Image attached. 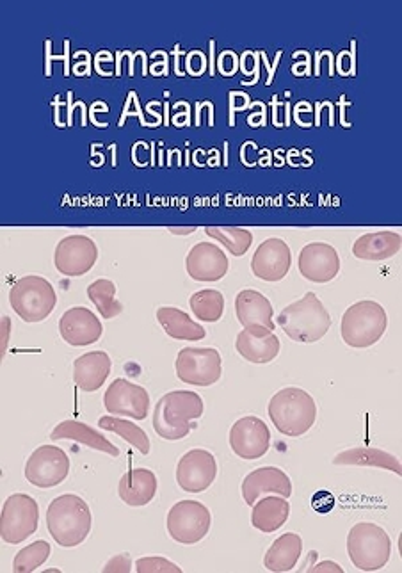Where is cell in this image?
<instances>
[{"label":"cell","mask_w":402,"mask_h":573,"mask_svg":"<svg viewBox=\"0 0 402 573\" xmlns=\"http://www.w3.org/2000/svg\"><path fill=\"white\" fill-rule=\"evenodd\" d=\"M47 525L59 547H79L88 538L93 525L88 502L73 493L59 495L47 509Z\"/></svg>","instance_id":"obj_1"},{"label":"cell","mask_w":402,"mask_h":573,"mask_svg":"<svg viewBox=\"0 0 402 573\" xmlns=\"http://www.w3.org/2000/svg\"><path fill=\"white\" fill-rule=\"evenodd\" d=\"M205 412V404L196 392L175 390L159 399L153 410V429L164 440H182L189 435L191 424Z\"/></svg>","instance_id":"obj_2"},{"label":"cell","mask_w":402,"mask_h":573,"mask_svg":"<svg viewBox=\"0 0 402 573\" xmlns=\"http://www.w3.org/2000/svg\"><path fill=\"white\" fill-rule=\"evenodd\" d=\"M276 324L285 335L299 344H314L331 328L330 312L322 305L315 292H306L303 298L283 308Z\"/></svg>","instance_id":"obj_3"},{"label":"cell","mask_w":402,"mask_h":573,"mask_svg":"<svg viewBox=\"0 0 402 573\" xmlns=\"http://www.w3.org/2000/svg\"><path fill=\"white\" fill-rule=\"evenodd\" d=\"M267 413L273 420L274 428L282 435L298 438L314 426L317 420V404L314 397L305 390L287 387L271 397Z\"/></svg>","instance_id":"obj_4"},{"label":"cell","mask_w":402,"mask_h":573,"mask_svg":"<svg viewBox=\"0 0 402 573\" xmlns=\"http://www.w3.org/2000/svg\"><path fill=\"white\" fill-rule=\"evenodd\" d=\"M388 328L385 308L376 301L363 299L347 308L342 315L340 333L349 348L365 349L374 346Z\"/></svg>","instance_id":"obj_5"},{"label":"cell","mask_w":402,"mask_h":573,"mask_svg":"<svg viewBox=\"0 0 402 573\" xmlns=\"http://www.w3.org/2000/svg\"><path fill=\"white\" fill-rule=\"evenodd\" d=\"M347 554L358 570H381L392 556V540L383 527L372 522L354 525L347 536Z\"/></svg>","instance_id":"obj_6"},{"label":"cell","mask_w":402,"mask_h":573,"mask_svg":"<svg viewBox=\"0 0 402 573\" xmlns=\"http://www.w3.org/2000/svg\"><path fill=\"white\" fill-rule=\"evenodd\" d=\"M9 303L25 323H41L56 308L52 283L41 276H24L9 291Z\"/></svg>","instance_id":"obj_7"},{"label":"cell","mask_w":402,"mask_h":573,"mask_svg":"<svg viewBox=\"0 0 402 573\" xmlns=\"http://www.w3.org/2000/svg\"><path fill=\"white\" fill-rule=\"evenodd\" d=\"M40 522V508L27 493H13L9 495L2 506L0 517V536L8 545L24 543L31 538Z\"/></svg>","instance_id":"obj_8"},{"label":"cell","mask_w":402,"mask_h":573,"mask_svg":"<svg viewBox=\"0 0 402 573\" xmlns=\"http://www.w3.org/2000/svg\"><path fill=\"white\" fill-rule=\"evenodd\" d=\"M212 517L205 504L198 501H180L169 509L168 534L182 545H194L203 540L210 531Z\"/></svg>","instance_id":"obj_9"},{"label":"cell","mask_w":402,"mask_h":573,"mask_svg":"<svg viewBox=\"0 0 402 573\" xmlns=\"http://www.w3.org/2000/svg\"><path fill=\"white\" fill-rule=\"evenodd\" d=\"M178 380L193 387H210L221 380L223 362L218 349L184 348L177 356Z\"/></svg>","instance_id":"obj_10"},{"label":"cell","mask_w":402,"mask_h":573,"mask_svg":"<svg viewBox=\"0 0 402 573\" xmlns=\"http://www.w3.org/2000/svg\"><path fill=\"white\" fill-rule=\"evenodd\" d=\"M70 474V458L56 445H41L25 463V479L38 488L61 485Z\"/></svg>","instance_id":"obj_11"},{"label":"cell","mask_w":402,"mask_h":573,"mask_svg":"<svg viewBox=\"0 0 402 573\" xmlns=\"http://www.w3.org/2000/svg\"><path fill=\"white\" fill-rule=\"evenodd\" d=\"M98 248L86 235H68L59 241L54 253V264L61 275L79 278L97 264Z\"/></svg>","instance_id":"obj_12"},{"label":"cell","mask_w":402,"mask_h":573,"mask_svg":"<svg viewBox=\"0 0 402 573\" xmlns=\"http://www.w3.org/2000/svg\"><path fill=\"white\" fill-rule=\"evenodd\" d=\"M104 406L116 417L145 420L150 412V394L145 387L120 378L105 390Z\"/></svg>","instance_id":"obj_13"},{"label":"cell","mask_w":402,"mask_h":573,"mask_svg":"<svg viewBox=\"0 0 402 573\" xmlns=\"http://www.w3.org/2000/svg\"><path fill=\"white\" fill-rule=\"evenodd\" d=\"M218 477V461L205 449L185 452L177 465V483L184 492L201 493L209 490Z\"/></svg>","instance_id":"obj_14"},{"label":"cell","mask_w":402,"mask_h":573,"mask_svg":"<svg viewBox=\"0 0 402 573\" xmlns=\"http://www.w3.org/2000/svg\"><path fill=\"white\" fill-rule=\"evenodd\" d=\"M230 447L242 460H260L271 447V431L255 415L242 417L230 429Z\"/></svg>","instance_id":"obj_15"},{"label":"cell","mask_w":402,"mask_h":573,"mask_svg":"<svg viewBox=\"0 0 402 573\" xmlns=\"http://www.w3.org/2000/svg\"><path fill=\"white\" fill-rule=\"evenodd\" d=\"M235 314L242 328L253 335L266 337L273 333V305L264 294L250 289L239 292L235 298Z\"/></svg>","instance_id":"obj_16"},{"label":"cell","mask_w":402,"mask_h":573,"mask_svg":"<svg viewBox=\"0 0 402 573\" xmlns=\"http://www.w3.org/2000/svg\"><path fill=\"white\" fill-rule=\"evenodd\" d=\"M292 266V251L289 244L278 237H271L258 246L253 259L251 271L264 282H280L289 275Z\"/></svg>","instance_id":"obj_17"},{"label":"cell","mask_w":402,"mask_h":573,"mask_svg":"<svg viewBox=\"0 0 402 573\" xmlns=\"http://www.w3.org/2000/svg\"><path fill=\"white\" fill-rule=\"evenodd\" d=\"M185 269L196 282H219L228 273L230 262L218 244L198 243L187 253Z\"/></svg>","instance_id":"obj_18"},{"label":"cell","mask_w":402,"mask_h":573,"mask_svg":"<svg viewBox=\"0 0 402 573\" xmlns=\"http://www.w3.org/2000/svg\"><path fill=\"white\" fill-rule=\"evenodd\" d=\"M299 273L308 282L328 283L340 273V259L331 244L310 243L299 253Z\"/></svg>","instance_id":"obj_19"},{"label":"cell","mask_w":402,"mask_h":573,"mask_svg":"<svg viewBox=\"0 0 402 573\" xmlns=\"http://www.w3.org/2000/svg\"><path fill=\"white\" fill-rule=\"evenodd\" d=\"M59 333L73 348H84L95 344L104 333L102 321L91 310L84 307H73L66 310L59 321Z\"/></svg>","instance_id":"obj_20"},{"label":"cell","mask_w":402,"mask_h":573,"mask_svg":"<svg viewBox=\"0 0 402 573\" xmlns=\"http://www.w3.org/2000/svg\"><path fill=\"white\" fill-rule=\"evenodd\" d=\"M241 492L248 506H253L264 495H280L289 499L292 495V481L278 467H262L246 476L242 481Z\"/></svg>","instance_id":"obj_21"},{"label":"cell","mask_w":402,"mask_h":573,"mask_svg":"<svg viewBox=\"0 0 402 573\" xmlns=\"http://www.w3.org/2000/svg\"><path fill=\"white\" fill-rule=\"evenodd\" d=\"M159 488L157 476L150 469H132L123 474L118 485L121 501L130 508H143L155 499Z\"/></svg>","instance_id":"obj_22"},{"label":"cell","mask_w":402,"mask_h":573,"mask_svg":"<svg viewBox=\"0 0 402 573\" xmlns=\"http://www.w3.org/2000/svg\"><path fill=\"white\" fill-rule=\"evenodd\" d=\"M50 438H52V442H57V440H73V442L86 445L89 449L105 452V454H109V456H113V458L120 456V449H118L109 438H105L98 429H93L91 426H88V424L79 422V420L59 422L56 428L52 429Z\"/></svg>","instance_id":"obj_23"},{"label":"cell","mask_w":402,"mask_h":573,"mask_svg":"<svg viewBox=\"0 0 402 573\" xmlns=\"http://www.w3.org/2000/svg\"><path fill=\"white\" fill-rule=\"evenodd\" d=\"M111 358L104 351H91L73 362V381L82 392H97L111 374Z\"/></svg>","instance_id":"obj_24"},{"label":"cell","mask_w":402,"mask_h":573,"mask_svg":"<svg viewBox=\"0 0 402 573\" xmlns=\"http://www.w3.org/2000/svg\"><path fill=\"white\" fill-rule=\"evenodd\" d=\"M333 465L337 467H372L394 472L395 476H402V465L399 458L390 452L374 449V447H356L347 451L338 452L333 458Z\"/></svg>","instance_id":"obj_25"},{"label":"cell","mask_w":402,"mask_h":573,"mask_svg":"<svg viewBox=\"0 0 402 573\" xmlns=\"http://www.w3.org/2000/svg\"><path fill=\"white\" fill-rule=\"evenodd\" d=\"M402 248V237L395 232H372L358 237L353 244V255L356 259L372 260V262H381V260L392 259Z\"/></svg>","instance_id":"obj_26"},{"label":"cell","mask_w":402,"mask_h":573,"mask_svg":"<svg viewBox=\"0 0 402 573\" xmlns=\"http://www.w3.org/2000/svg\"><path fill=\"white\" fill-rule=\"evenodd\" d=\"M290 517V502L280 495H267L253 504L251 524L260 533L271 534L282 529Z\"/></svg>","instance_id":"obj_27"},{"label":"cell","mask_w":402,"mask_h":573,"mask_svg":"<svg viewBox=\"0 0 402 573\" xmlns=\"http://www.w3.org/2000/svg\"><path fill=\"white\" fill-rule=\"evenodd\" d=\"M301 552H303V540L299 534H282L267 550L264 566L269 572H290L298 565Z\"/></svg>","instance_id":"obj_28"},{"label":"cell","mask_w":402,"mask_h":573,"mask_svg":"<svg viewBox=\"0 0 402 573\" xmlns=\"http://www.w3.org/2000/svg\"><path fill=\"white\" fill-rule=\"evenodd\" d=\"M157 321L171 339L198 342L207 337V331L201 324L194 323L189 315L180 308L162 307L157 310Z\"/></svg>","instance_id":"obj_29"},{"label":"cell","mask_w":402,"mask_h":573,"mask_svg":"<svg viewBox=\"0 0 402 573\" xmlns=\"http://www.w3.org/2000/svg\"><path fill=\"white\" fill-rule=\"evenodd\" d=\"M235 348L251 364H269L280 353V339L274 333L257 337L248 330H242L235 340Z\"/></svg>","instance_id":"obj_30"},{"label":"cell","mask_w":402,"mask_h":573,"mask_svg":"<svg viewBox=\"0 0 402 573\" xmlns=\"http://www.w3.org/2000/svg\"><path fill=\"white\" fill-rule=\"evenodd\" d=\"M98 428L120 435L125 442H129L132 447H136L137 451L141 452L143 456L150 454V438L134 422L121 419V417H116V415H105V417L98 420Z\"/></svg>","instance_id":"obj_31"},{"label":"cell","mask_w":402,"mask_h":573,"mask_svg":"<svg viewBox=\"0 0 402 573\" xmlns=\"http://www.w3.org/2000/svg\"><path fill=\"white\" fill-rule=\"evenodd\" d=\"M205 234L216 239L219 244H223L234 257L246 255L253 243V234L250 230L237 228V226H209L205 228Z\"/></svg>","instance_id":"obj_32"},{"label":"cell","mask_w":402,"mask_h":573,"mask_svg":"<svg viewBox=\"0 0 402 573\" xmlns=\"http://www.w3.org/2000/svg\"><path fill=\"white\" fill-rule=\"evenodd\" d=\"M88 298L104 319H114L123 312V305L116 299V285L111 280H95L88 287Z\"/></svg>","instance_id":"obj_33"},{"label":"cell","mask_w":402,"mask_h":573,"mask_svg":"<svg viewBox=\"0 0 402 573\" xmlns=\"http://www.w3.org/2000/svg\"><path fill=\"white\" fill-rule=\"evenodd\" d=\"M191 310L200 319L201 323H218L225 312V298L219 291L196 292L191 296Z\"/></svg>","instance_id":"obj_34"},{"label":"cell","mask_w":402,"mask_h":573,"mask_svg":"<svg viewBox=\"0 0 402 573\" xmlns=\"http://www.w3.org/2000/svg\"><path fill=\"white\" fill-rule=\"evenodd\" d=\"M50 557V543L38 540L20 550L13 559V572H34Z\"/></svg>","instance_id":"obj_35"},{"label":"cell","mask_w":402,"mask_h":573,"mask_svg":"<svg viewBox=\"0 0 402 573\" xmlns=\"http://www.w3.org/2000/svg\"><path fill=\"white\" fill-rule=\"evenodd\" d=\"M136 572H182L180 566L168 561L166 557L150 556L137 559Z\"/></svg>","instance_id":"obj_36"},{"label":"cell","mask_w":402,"mask_h":573,"mask_svg":"<svg viewBox=\"0 0 402 573\" xmlns=\"http://www.w3.org/2000/svg\"><path fill=\"white\" fill-rule=\"evenodd\" d=\"M130 568L132 559L129 554H118L105 563L104 572H130Z\"/></svg>","instance_id":"obj_37"},{"label":"cell","mask_w":402,"mask_h":573,"mask_svg":"<svg viewBox=\"0 0 402 573\" xmlns=\"http://www.w3.org/2000/svg\"><path fill=\"white\" fill-rule=\"evenodd\" d=\"M237 66H239V61H237V56L232 50H225L219 56V72L226 75V77H232L237 72Z\"/></svg>","instance_id":"obj_38"},{"label":"cell","mask_w":402,"mask_h":573,"mask_svg":"<svg viewBox=\"0 0 402 573\" xmlns=\"http://www.w3.org/2000/svg\"><path fill=\"white\" fill-rule=\"evenodd\" d=\"M185 65H187V70L191 75H201L205 72V66H207V57L203 56V52H198L194 50L191 52L187 59H185Z\"/></svg>","instance_id":"obj_39"},{"label":"cell","mask_w":402,"mask_h":573,"mask_svg":"<svg viewBox=\"0 0 402 573\" xmlns=\"http://www.w3.org/2000/svg\"><path fill=\"white\" fill-rule=\"evenodd\" d=\"M312 508L319 513H328L335 508V497L328 492L315 493L312 497Z\"/></svg>","instance_id":"obj_40"},{"label":"cell","mask_w":402,"mask_h":573,"mask_svg":"<svg viewBox=\"0 0 402 573\" xmlns=\"http://www.w3.org/2000/svg\"><path fill=\"white\" fill-rule=\"evenodd\" d=\"M159 66H162V70L168 73V54L166 52H155L152 56V75H157L159 73Z\"/></svg>","instance_id":"obj_41"},{"label":"cell","mask_w":402,"mask_h":573,"mask_svg":"<svg viewBox=\"0 0 402 573\" xmlns=\"http://www.w3.org/2000/svg\"><path fill=\"white\" fill-rule=\"evenodd\" d=\"M9 333H11V321H9L8 315L2 317V348H0V355H6L8 351V340Z\"/></svg>","instance_id":"obj_42"},{"label":"cell","mask_w":402,"mask_h":573,"mask_svg":"<svg viewBox=\"0 0 402 573\" xmlns=\"http://www.w3.org/2000/svg\"><path fill=\"white\" fill-rule=\"evenodd\" d=\"M312 572H344L342 566L333 563V561H322L319 565H314L310 568Z\"/></svg>","instance_id":"obj_43"},{"label":"cell","mask_w":402,"mask_h":573,"mask_svg":"<svg viewBox=\"0 0 402 573\" xmlns=\"http://www.w3.org/2000/svg\"><path fill=\"white\" fill-rule=\"evenodd\" d=\"M196 228H171V234H193Z\"/></svg>","instance_id":"obj_44"}]
</instances>
